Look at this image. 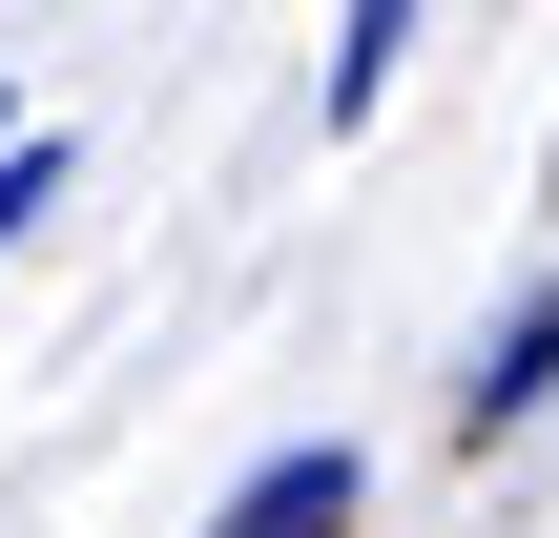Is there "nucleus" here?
I'll return each mask as SVG.
<instances>
[{"instance_id":"f257e3e1","label":"nucleus","mask_w":559,"mask_h":538,"mask_svg":"<svg viewBox=\"0 0 559 538\" xmlns=\"http://www.w3.org/2000/svg\"><path fill=\"white\" fill-rule=\"evenodd\" d=\"M353 518H373V477H353V435H290L270 477H228V518H207V538H353Z\"/></svg>"},{"instance_id":"f03ea898","label":"nucleus","mask_w":559,"mask_h":538,"mask_svg":"<svg viewBox=\"0 0 559 538\" xmlns=\"http://www.w3.org/2000/svg\"><path fill=\"white\" fill-rule=\"evenodd\" d=\"M539 394H559V270L498 290V332H477V373H456V435H519Z\"/></svg>"},{"instance_id":"7ed1b4c3","label":"nucleus","mask_w":559,"mask_h":538,"mask_svg":"<svg viewBox=\"0 0 559 538\" xmlns=\"http://www.w3.org/2000/svg\"><path fill=\"white\" fill-rule=\"evenodd\" d=\"M415 21H436V0H353V21H332V124H373V83L415 62Z\"/></svg>"},{"instance_id":"20e7f679","label":"nucleus","mask_w":559,"mask_h":538,"mask_svg":"<svg viewBox=\"0 0 559 538\" xmlns=\"http://www.w3.org/2000/svg\"><path fill=\"white\" fill-rule=\"evenodd\" d=\"M41 207H62V145H41V124H0V249H21Z\"/></svg>"}]
</instances>
